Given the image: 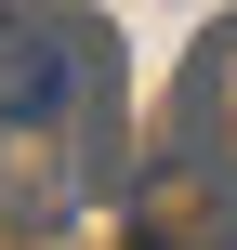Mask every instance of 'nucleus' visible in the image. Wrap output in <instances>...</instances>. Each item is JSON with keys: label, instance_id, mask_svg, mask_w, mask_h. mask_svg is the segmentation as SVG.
Wrapping results in <instances>:
<instances>
[{"label": "nucleus", "instance_id": "nucleus-1", "mask_svg": "<svg viewBox=\"0 0 237 250\" xmlns=\"http://www.w3.org/2000/svg\"><path fill=\"white\" fill-rule=\"evenodd\" d=\"M119 171V40L92 13L0 0V211L66 224Z\"/></svg>", "mask_w": 237, "mask_h": 250}]
</instances>
